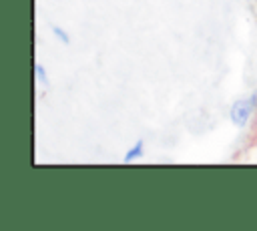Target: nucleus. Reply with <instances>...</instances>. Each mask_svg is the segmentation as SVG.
I'll return each instance as SVG.
<instances>
[{
	"label": "nucleus",
	"instance_id": "nucleus-4",
	"mask_svg": "<svg viewBox=\"0 0 257 231\" xmlns=\"http://www.w3.org/2000/svg\"><path fill=\"white\" fill-rule=\"evenodd\" d=\"M34 70H36V78H38L42 84H48V76H46L44 66H42V64H36V66H34Z\"/></svg>",
	"mask_w": 257,
	"mask_h": 231
},
{
	"label": "nucleus",
	"instance_id": "nucleus-2",
	"mask_svg": "<svg viewBox=\"0 0 257 231\" xmlns=\"http://www.w3.org/2000/svg\"><path fill=\"white\" fill-rule=\"evenodd\" d=\"M143 149H145V143H143V141H137V143L128 149V153L124 155V159H122V161H124V163H131V161L139 159V157L143 155Z\"/></svg>",
	"mask_w": 257,
	"mask_h": 231
},
{
	"label": "nucleus",
	"instance_id": "nucleus-1",
	"mask_svg": "<svg viewBox=\"0 0 257 231\" xmlns=\"http://www.w3.org/2000/svg\"><path fill=\"white\" fill-rule=\"evenodd\" d=\"M257 106V94H251L247 100H237L231 106V121L237 127H245L249 123V117L253 112V108Z\"/></svg>",
	"mask_w": 257,
	"mask_h": 231
},
{
	"label": "nucleus",
	"instance_id": "nucleus-3",
	"mask_svg": "<svg viewBox=\"0 0 257 231\" xmlns=\"http://www.w3.org/2000/svg\"><path fill=\"white\" fill-rule=\"evenodd\" d=\"M52 32H54V36H56V38H58L60 42H64V44H68V42H70L68 34H66V32H64V30L60 28V26H54V28H52Z\"/></svg>",
	"mask_w": 257,
	"mask_h": 231
}]
</instances>
